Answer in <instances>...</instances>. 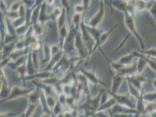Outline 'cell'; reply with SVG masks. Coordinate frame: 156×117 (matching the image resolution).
Segmentation results:
<instances>
[{
	"instance_id": "6da1fadb",
	"label": "cell",
	"mask_w": 156,
	"mask_h": 117,
	"mask_svg": "<svg viewBox=\"0 0 156 117\" xmlns=\"http://www.w3.org/2000/svg\"><path fill=\"white\" fill-rule=\"evenodd\" d=\"M126 25L129 27V28L130 29L131 32H132V33L135 35V36L138 40V41L140 43L142 49H144V45L143 39L140 36L139 34L137 32L135 26V23H134L133 20V18L131 17V16H130V15H128L126 17Z\"/></svg>"
},
{
	"instance_id": "7a4b0ae2",
	"label": "cell",
	"mask_w": 156,
	"mask_h": 117,
	"mask_svg": "<svg viewBox=\"0 0 156 117\" xmlns=\"http://www.w3.org/2000/svg\"><path fill=\"white\" fill-rule=\"evenodd\" d=\"M139 52L143 54L144 56H148L151 58H156V47H151L147 50L142 49L141 51H139Z\"/></svg>"
},
{
	"instance_id": "3957f363",
	"label": "cell",
	"mask_w": 156,
	"mask_h": 117,
	"mask_svg": "<svg viewBox=\"0 0 156 117\" xmlns=\"http://www.w3.org/2000/svg\"><path fill=\"white\" fill-rule=\"evenodd\" d=\"M143 100L144 102H147L149 103H154L156 100V92L146 93L143 95Z\"/></svg>"
},
{
	"instance_id": "277c9868",
	"label": "cell",
	"mask_w": 156,
	"mask_h": 117,
	"mask_svg": "<svg viewBox=\"0 0 156 117\" xmlns=\"http://www.w3.org/2000/svg\"><path fill=\"white\" fill-rule=\"evenodd\" d=\"M149 11L156 22V1H154L152 7H151Z\"/></svg>"
},
{
	"instance_id": "5b68a950",
	"label": "cell",
	"mask_w": 156,
	"mask_h": 117,
	"mask_svg": "<svg viewBox=\"0 0 156 117\" xmlns=\"http://www.w3.org/2000/svg\"><path fill=\"white\" fill-rule=\"evenodd\" d=\"M152 83H153V87H154V89H156V78H155L153 81V82H152Z\"/></svg>"
}]
</instances>
